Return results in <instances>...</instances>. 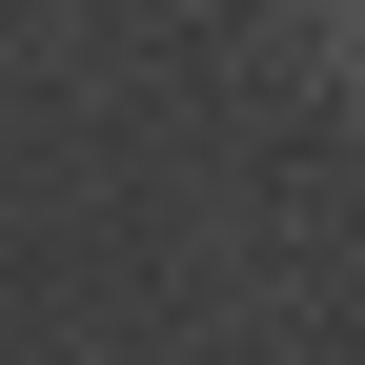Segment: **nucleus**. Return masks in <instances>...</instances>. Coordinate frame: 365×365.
<instances>
[]
</instances>
